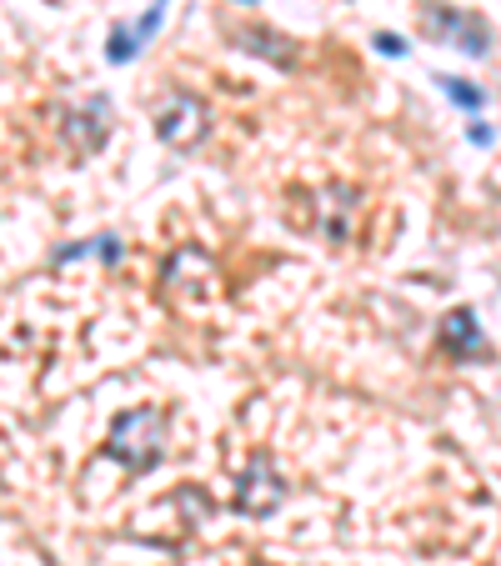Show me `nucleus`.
<instances>
[{
  "label": "nucleus",
  "mask_w": 501,
  "mask_h": 566,
  "mask_svg": "<svg viewBox=\"0 0 501 566\" xmlns=\"http://www.w3.org/2000/svg\"><path fill=\"white\" fill-rule=\"evenodd\" d=\"M441 341H447L457 356H487V337H481L477 311H471V306L447 311V321H441Z\"/></svg>",
  "instance_id": "423d86ee"
},
{
  "label": "nucleus",
  "mask_w": 501,
  "mask_h": 566,
  "mask_svg": "<svg viewBox=\"0 0 501 566\" xmlns=\"http://www.w3.org/2000/svg\"><path fill=\"white\" fill-rule=\"evenodd\" d=\"M436 86L447 90V96L457 100L461 110H481V106H487V90H477V86H471V81H457V76H436Z\"/></svg>",
  "instance_id": "6e6552de"
},
{
  "label": "nucleus",
  "mask_w": 501,
  "mask_h": 566,
  "mask_svg": "<svg viewBox=\"0 0 501 566\" xmlns=\"http://www.w3.org/2000/svg\"><path fill=\"white\" fill-rule=\"evenodd\" d=\"M106 457L131 471H151L166 457V416L156 406H131L120 412L106 431Z\"/></svg>",
  "instance_id": "f257e3e1"
},
{
  "label": "nucleus",
  "mask_w": 501,
  "mask_h": 566,
  "mask_svg": "<svg viewBox=\"0 0 501 566\" xmlns=\"http://www.w3.org/2000/svg\"><path fill=\"white\" fill-rule=\"evenodd\" d=\"M61 131H66L76 156H96L110 136V100L90 96V100H81V106H71L66 116H61Z\"/></svg>",
  "instance_id": "39448f33"
},
{
  "label": "nucleus",
  "mask_w": 501,
  "mask_h": 566,
  "mask_svg": "<svg viewBox=\"0 0 501 566\" xmlns=\"http://www.w3.org/2000/svg\"><path fill=\"white\" fill-rule=\"evenodd\" d=\"M246 6H256V0H246Z\"/></svg>",
  "instance_id": "f8f14e48"
},
{
  "label": "nucleus",
  "mask_w": 501,
  "mask_h": 566,
  "mask_svg": "<svg viewBox=\"0 0 501 566\" xmlns=\"http://www.w3.org/2000/svg\"><path fill=\"white\" fill-rule=\"evenodd\" d=\"M471 141H477V146H491V131H487V126H481V120H477V126H471Z\"/></svg>",
  "instance_id": "9b49d317"
},
{
  "label": "nucleus",
  "mask_w": 501,
  "mask_h": 566,
  "mask_svg": "<svg viewBox=\"0 0 501 566\" xmlns=\"http://www.w3.org/2000/svg\"><path fill=\"white\" fill-rule=\"evenodd\" d=\"M422 21H426V35L441 45H451V51H467V55H487L491 51V31L481 15L471 11H451V6H441V0H426L422 6Z\"/></svg>",
  "instance_id": "7ed1b4c3"
},
{
  "label": "nucleus",
  "mask_w": 501,
  "mask_h": 566,
  "mask_svg": "<svg viewBox=\"0 0 501 566\" xmlns=\"http://www.w3.org/2000/svg\"><path fill=\"white\" fill-rule=\"evenodd\" d=\"M156 136H161L166 146H175V151H196V146L211 136L206 100H201L196 90H175V96H166V106L156 110Z\"/></svg>",
  "instance_id": "f03ea898"
},
{
  "label": "nucleus",
  "mask_w": 501,
  "mask_h": 566,
  "mask_svg": "<svg viewBox=\"0 0 501 566\" xmlns=\"http://www.w3.org/2000/svg\"><path fill=\"white\" fill-rule=\"evenodd\" d=\"M286 496H291V487H286V477L276 471L271 457H256L246 471H241V481H236V512H246V516L281 512Z\"/></svg>",
  "instance_id": "20e7f679"
},
{
  "label": "nucleus",
  "mask_w": 501,
  "mask_h": 566,
  "mask_svg": "<svg viewBox=\"0 0 501 566\" xmlns=\"http://www.w3.org/2000/svg\"><path fill=\"white\" fill-rule=\"evenodd\" d=\"M231 41H241V51H250V55H266V61H276V66H296V45L286 41V35H276V31H256V25H236V31H231Z\"/></svg>",
  "instance_id": "0eeeda50"
},
{
  "label": "nucleus",
  "mask_w": 501,
  "mask_h": 566,
  "mask_svg": "<svg viewBox=\"0 0 501 566\" xmlns=\"http://www.w3.org/2000/svg\"><path fill=\"white\" fill-rule=\"evenodd\" d=\"M136 51H141V45L131 41V25H116V31H110V45H106V55H110V61H116V66H126V61H131Z\"/></svg>",
  "instance_id": "1a4fd4ad"
},
{
  "label": "nucleus",
  "mask_w": 501,
  "mask_h": 566,
  "mask_svg": "<svg viewBox=\"0 0 501 566\" xmlns=\"http://www.w3.org/2000/svg\"><path fill=\"white\" fill-rule=\"evenodd\" d=\"M376 51L392 55V61H402V55H406V41H402L396 31H376Z\"/></svg>",
  "instance_id": "9d476101"
}]
</instances>
